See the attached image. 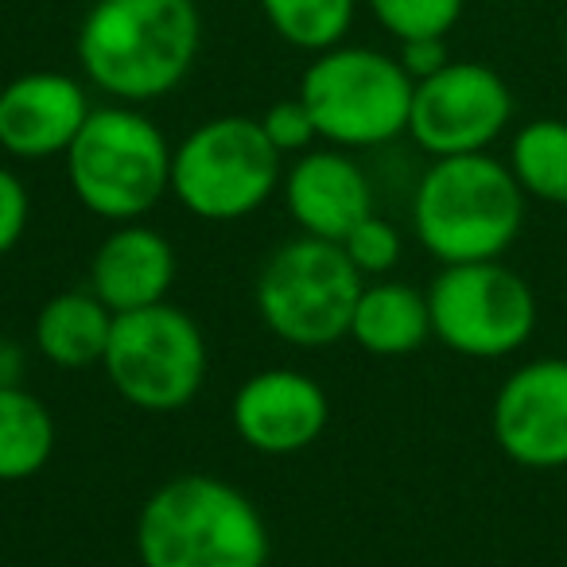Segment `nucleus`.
Here are the masks:
<instances>
[{
  "mask_svg": "<svg viewBox=\"0 0 567 567\" xmlns=\"http://www.w3.org/2000/svg\"><path fill=\"white\" fill-rule=\"evenodd\" d=\"M28 218H32V198H28L24 179L9 167H0V257L20 245Z\"/></svg>",
  "mask_w": 567,
  "mask_h": 567,
  "instance_id": "b1692460",
  "label": "nucleus"
},
{
  "mask_svg": "<svg viewBox=\"0 0 567 567\" xmlns=\"http://www.w3.org/2000/svg\"><path fill=\"white\" fill-rule=\"evenodd\" d=\"M136 556L144 567H265L268 525L234 482L179 474L141 505Z\"/></svg>",
  "mask_w": 567,
  "mask_h": 567,
  "instance_id": "f03ea898",
  "label": "nucleus"
},
{
  "mask_svg": "<svg viewBox=\"0 0 567 567\" xmlns=\"http://www.w3.org/2000/svg\"><path fill=\"white\" fill-rule=\"evenodd\" d=\"M20 378H24V347L0 339V385H20Z\"/></svg>",
  "mask_w": 567,
  "mask_h": 567,
  "instance_id": "a878e982",
  "label": "nucleus"
},
{
  "mask_svg": "<svg viewBox=\"0 0 567 567\" xmlns=\"http://www.w3.org/2000/svg\"><path fill=\"white\" fill-rule=\"evenodd\" d=\"M172 144L141 105H94L66 148V179L90 214L141 221L172 190Z\"/></svg>",
  "mask_w": 567,
  "mask_h": 567,
  "instance_id": "20e7f679",
  "label": "nucleus"
},
{
  "mask_svg": "<svg viewBox=\"0 0 567 567\" xmlns=\"http://www.w3.org/2000/svg\"><path fill=\"white\" fill-rule=\"evenodd\" d=\"M284 203L308 237L342 241L362 218L373 214L370 175L347 148H308L284 172Z\"/></svg>",
  "mask_w": 567,
  "mask_h": 567,
  "instance_id": "4468645a",
  "label": "nucleus"
},
{
  "mask_svg": "<svg viewBox=\"0 0 567 567\" xmlns=\"http://www.w3.org/2000/svg\"><path fill=\"white\" fill-rule=\"evenodd\" d=\"M494 443L528 471L567 466V358H536L502 381L489 409Z\"/></svg>",
  "mask_w": 567,
  "mask_h": 567,
  "instance_id": "9b49d317",
  "label": "nucleus"
},
{
  "mask_svg": "<svg viewBox=\"0 0 567 567\" xmlns=\"http://www.w3.org/2000/svg\"><path fill=\"white\" fill-rule=\"evenodd\" d=\"M365 354L378 358H404L416 354L432 339V308L427 292L401 280H378L365 284L354 303L350 334Z\"/></svg>",
  "mask_w": 567,
  "mask_h": 567,
  "instance_id": "dca6fc26",
  "label": "nucleus"
},
{
  "mask_svg": "<svg viewBox=\"0 0 567 567\" xmlns=\"http://www.w3.org/2000/svg\"><path fill=\"white\" fill-rule=\"evenodd\" d=\"M113 311L94 292H59L35 316V350L59 370L102 365L113 334Z\"/></svg>",
  "mask_w": 567,
  "mask_h": 567,
  "instance_id": "f3484780",
  "label": "nucleus"
},
{
  "mask_svg": "<svg viewBox=\"0 0 567 567\" xmlns=\"http://www.w3.org/2000/svg\"><path fill=\"white\" fill-rule=\"evenodd\" d=\"M229 420L245 447H252L257 455H300L323 435L331 401L311 373L276 365V370L252 373L237 389Z\"/></svg>",
  "mask_w": 567,
  "mask_h": 567,
  "instance_id": "f8f14e48",
  "label": "nucleus"
},
{
  "mask_svg": "<svg viewBox=\"0 0 567 567\" xmlns=\"http://www.w3.org/2000/svg\"><path fill=\"white\" fill-rule=\"evenodd\" d=\"M513 90L494 66L451 59L432 79L416 82L409 136L432 159L489 152V144L509 128Z\"/></svg>",
  "mask_w": 567,
  "mask_h": 567,
  "instance_id": "9d476101",
  "label": "nucleus"
},
{
  "mask_svg": "<svg viewBox=\"0 0 567 567\" xmlns=\"http://www.w3.org/2000/svg\"><path fill=\"white\" fill-rule=\"evenodd\" d=\"M206 334L187 311L152 303L113 319L102 370L121 401L144 412L187 409L206 381Z\"/></svg>",
  "mask_w": 567,
  "mask_h": 567,
  "instance_id": "6e6552de",
  "label": "nucleus"
},
{
  "mask_svg": "<svg viewBox=\"0 0 567 567\" xmlns=\"http://www.w3.org/2000/svg\"><path fill=\"white\" fill-rule=\"evenodd\" d=\"M365 276L339 241L296 237L265 260L257 276V316L288 347H331L347 339Z\"/></svg>",
  "mask_w": 567,
  "mask_h": 567,
  "instance_id": "0eeeda50",
  "label": "nucleus"
},
{
  "mask_svg": "<svg viewBox=\"0 0 567 567\" xmlns=\"http://www.w3.org/2000/svg\"><path fill=\"white\" fill-rule=\"evenodd\" d=\"M525 190L489 152L432 159L412 195V229L440 265L497 260L520 234Z\"/></svg>",
  "mask_w": 567,
  "mask_h": 567,
  "instance_id": "7ed1b4c3",
  "label": "nucleus"
},
{
  "mask_svg": "<svg viewBox=\"0 0 567 567\" xmlns=\"http://www.w3.org/2000/svg\"><path fill=\"white\" fill-rule=\"evenodd\" d=\"M203 51L198 0H94L79 24L82 79L121 105L175 94Z\"/></svg>",
  "mask_w": 567,
  "mask_h": 567,
  "instance_id": "f257e3e1",
  "label": "nucleus"
},
{
  "mask_svg": "<svg viewBox=\"0 0 567 567\" xmlns=\"http://www.w3.org/2000/svg\"><path fill=\"white\" fill-rule=\"evenodd\" d=\"M432 334L478 362L517 354L536 331V296L502 260L443 265L427 288Z\"/></svg>",
  "mask_w": 567,
  "mask_h": 567,
  "instance_id": "1a4fd4ad",
  "label": "nucleus"
},
{
  "mask_svg": "<svg viewBox=\"0 0 567 567\" xmlns=\"http://www.w3.org/2000/svg\"><path fill=\"white\" fill-rule=\"evenodd\" d=\"M94 113L86 82L59 71L17 74L0 90V148L17 159L66 156Z\"/></svg>",
  "mask_w": 567,
  "mask_h": 567,
  "instance_id": "ddd939ff",
  "label": "nucleus"
},
{
  "mask_svg": "<svg viewBox=\"0 0 567 567\" xmlns=\"http://www.w3.org/2000/svg\"><path fill=\"white\" fill-rule=\"evenodd\" d=\"M396 59H401V66L409 71L412 82L432 79L435 71H443V66L451 63L447 40H404L401 51H396Z\"/></svg>",
  "mask_w": 567,
  "mask_h": 567,
  "instance_id": "393cba45",
  "label": "nucleus"
},
{
  "mask_svg": "<svg viewBox=\"0 0 567 567\" xmlns=\"http://www.w3.org/2000/svg\"><path fill=\"white\" fill-rule=\"evenodd\" d=\"M339 245L350 257V265L362 276H385V272H393L396 260H401V234H396L393 221L378 218V214L358 221Z\"/></svg>",
  "mask_w": 567,
  "mask_h": 567,
  "instance_id": "4be33fe9",
  "label": "nucleus"
},
{
  "mask_svg": "<svg viewBox=\"0 0 567 567\" xmlns=\"http://www.w3.org/2000/svg\"><path fill=\"white\" fill-rule=\"evenodd\" d=\"M280 159L257 117H210L175 144L172 195L203 221L249 218L284 183Z\"/></svg>",
  "mask_w": 567,
  "mask_h": 567,
  "instance_id": "423d86ee",
  "label": "nucleus"
},
{
  "mask_svg": "<svg viewBox=\"0 0 567 567\" xmlns=\"http://www.w3.org/2000/svg\"><path fill=\"white\" fill-rule=\"evenodd\" d=\"M257 121H260V128H265V136L272 141V148L280 152V156H288V152H292V156H300V152H308L311 144L319 141L316 121H311L308 105L300 102V94L268 105Z\"/></svg>",
  "mask_w": 567,
  "mask_h": 567,
  "instance_id": "5701e85b",
  "label": "nucleus"
},
{
  "mask_svg": "<svg viewBox=\"0 0 567 567\" xmlns=\"http://www.w3.org/2000/svg\"><path fill=\"white\" fill-rule=\"evenodd\" d=\"M416 82L401 59L378 48H339L311 55L300 79V102L331 148H381L409 133Z\"/></svg>",
  "mask_w": 567,
  "mask_h": 567,
  "instance_id": "39448f33",
  "label": "nucleus"
},
{
  "mask_svg": "<svg viewBox=\"0 0 567 567\" xmlns=\"http://www.w3.org/2000/svg\"><path fill=\"white\" fill-rule=\"evenodd\" d=\"M175 284V249L159 229L121 221L90 260V292L113 311H141L164 303Z\"/></svg>",
  "mask_w": 567,
  "mask_h": 567,
  "instance_id": "2eb2a0df",
  "label": "nucleus"
},
{
  "mask_svg": "<svg viewBox=\"0 0 567 567\" xmlns=\"http://www.w3.org/2000/svg\"><path fill=\"white\" fill-rule=\"evenodd\" d=\"M509 172L525 198L567 206V121L536 117L513 133Z\"/></svg>",
  "mask_w": 567,
  "mask_h": 567,
  "instance_id": "6ab92c4d",
  "label": "nucleus"
},
{
  "mask_svg": "<svg viewBox=\"0 0 567 567\" xmlns=\"http://www.w3.org/2000/svg\"><path fill=\"white\" fill-rule=\"evenodd\" d=\"M257 9L280 43L303 55H323L347 43L358 0H257Z\"/></svg>",
  "mask_w": 567,
  "mask_h": 567,
  "instance_id": "aec40b11",
  "label": "nucleus"
},
{
  "mask_svg": "<svg viewBox=\"0 0 567 567\" xmlns=\"http://www.w3.org/2000/svg\"><path fill=\"white\" fill-rule=\"evenodd\" d=\"M365 9L396 43L447 40L451 28L463 20L466 0H365Z\"/></svg>",
  "mask_w": 567,
  "mask_h": 567,
  "instance_id": "412c9836",
  "label": "nucleus"
},
{
  "mask_svg": "<svg viewBox=\"0 0 567 567\" xmlns=\"http://www.w3.org/2000/svg\"><path fill=\"white\" fill-rule=\"evenodd\" d=\"M55 416L35 393L0 385V482L35 478L55 455Z\"/></svg>",
  "mask_w": 567,
  "mask_h": 567,
  "instance_id": "a211bd4d",
  "label": "nucleus"
}]
</instances>
